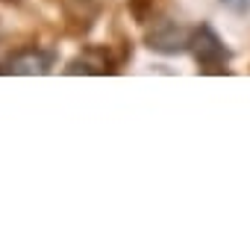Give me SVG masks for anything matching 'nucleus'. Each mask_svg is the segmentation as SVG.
Returning a JSON list of instances; mask_svg holds the SVG:
<instances>
[{"label": "nucleus", "instance_id": "f257e3e1", "mask_svg": "<svg viewBox=\"0 0 250 250\" xmlns=\"http://www.w3.org/2000/svg\"><path fill=\"white\" fill-rule=\"evenodd\" d=\"M147 44L159 53H180L191 44V33L177 21H156V27L147 33Z\"/></svg>", "mask_w": 250, "mask_h": 250}, {"label": "nucleus", "instance_id": "f03ea898", "mask_svg": "<svg viewBox=\"0 0 250 250\" xmlns=\"http://www.w3.org/2000/svg\"><path fill=\"white\" fill-rule=\"evenodd\" d=\"M194 56H197V62H200L203 68H209V71L227 65V59H229L227 47L221 44V39H218L209 27H200V33L194 36Z\"/></svg>", "mask_w": 250, "mask_h": 250}, {"label": "nucleus", "instance_id": "7ed1b4c3", "mask_svg": "<svg viewBox=\"0 0 250 250\" xmlns=\"http://www.w3.org/2000/svg\"><path fill=\"white\" fill-rule=\"evenodd\" d=\"M12 71H15V74H44V71H47V56L30 50L27 56H18V59L12 62Z\"/></svg>", "mask_w": 250, "mask_h": 250}, {"label": "nucleus", "instance_id": "20e7f679", "mask_svg": "<svg viewBox=\"0 0 250 250\" xmlns=\"http://www.w3.org/2000/svg\"><path fill=\"white\" fill-rule=\"evenodd\" d=\"M224 6H229L232 12H247L250 9V0H221Z\"/></svg>", "mask_w": 250, "mask_h": 250}]
</instances>
